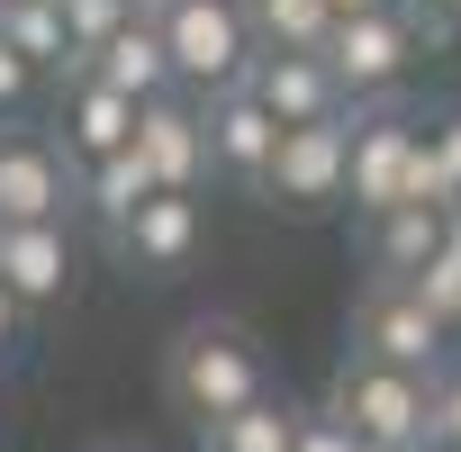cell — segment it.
Wrapping results in <instances>:
<instances>
[{
    "label": "cell",
    "mask_w": 461,
    "mask_h": 452,
    "mask_svg": "<svg viewBox=\"0 0 461 452\" xmlns=\"http://www.w3.org/2000/svg\"><path fill=\"white\" fill-rule=\"evenodd\" d=\"M272 380H263V344L236 326V317H199V326H181L172 335V353H163V398L208 434L217 416H236V407H254Z\"/></svg>",
    "instance_id": "cell-1"
},
{
    "label": "cell",
    "mask_w": 461,
    "mask_h": 452,
    "mask_svg": "<svg viewBox=\"0 0 461 452\" xmlns=\"http://www.w3.org/2000/svg\"><path fill=\"white\" fill-rule=\"evenodd\" d=\"M154 28H163V46H172V73H181V91H236L245 73H254V28H245V0H154Z\"/></svg>",
    "instance_id": "cell-2"
},
{
    "label": "cell",
    "mask_w": 461,
    "mask_h": 452,
    "mask_svg": "<svg viewBox=\"0 0 461 452\" xmlns=\"http://www.w3.org/2000/svg\"><path fill=\"white\" fill-rule=\"evenodd\" d=\"M326 407H335L371 452H398V443H425V434H434V371H398V362L344 353Z\"/></svg>",
    "instance_id": "cell-3"
},
{
    "label": "cell",
    "mask_w": 461,
    "mask_h": 452,
    "mask_svg": "<svg viewBox=\"0 0 461 452\" xmlns=\"http://www.w3.org/2000/svg\"><path fill=\"white\" fill-rule=\"evenodd\" d=\"M344 190H353V109H344V118L281 127L272 172H263V199H272V208L317 217V208H344Z\"/></svg>",
    "instance_id": "cell-4"
},
{
    "label": "cell",
    "mask_w": 461,
    "mask_h": 452,
    "mask_svg": "<svg viewBox=\"0 0 461 452\" xmlns=\"http://www.w3.org/2000/svg\"><path fill=\"white\" fill-rule=\"evenodd\" d=\"M317 55L335 64L344 100H389V91L425 64V46H416L407 10H353V19H335V28H326V46H317Z\"/></svg>",
    "instance_id": "cell-5"
},
{
    "label": "cell",
    "mask_w": 461,
    "mask_h": 452,
    "mask_svg": "<svg viewBox=\"0 0 461 452\" xmlns=\"http://www.w3.org/2000/svg\"><path fill=\"white\" fill-rule=\"evenodd\" d=\"M353 353L398 362V371H443L452 326L416 299V281H380V272H371V290L353 299Z\"/></svg>",
    "instance_id": "cell-6"
},
{
    "label": "cell",
    "mask_w": 461,
    "mask_h": 452,
    "mask_svg": "<svg viewBox=\"0 0 461 452\" xmlns=\"http://www.w3.org/2000/svg\"><path fill=\"white\" fill-rule=\"evenodd\" d=\"M416 163H425V127L416 118H398V109H380V118H353V208L362 217H389V208H407L416 199Z\"/></svg>",
    "instance_id": "cell-7"
},
{
    "label": "cell",
    "mask_w": 461,
    "mask_h": 452,
    "mask_svg": "<svg viewBox=\"0 0 461 452\" xmlns=\"http://www.w3.org/2000/svg\"><path fill=\"white\" fill-rule=\"evenodd\" d=\"M46 217H73V163L55 136L10 127L0 136V226H46Z\"/></svg>",
    "instance_id": "cell-8"
},
{
    "label": "cell",
    "mask_w": 461,
    "mask_h": 452,
    "mask_svg": "<svg viewBox=\"0 0 461 452\" xmlns=\"http://www.w3.org/2000/svg\"><path fill=\"white\" fill-rule=\"evenodd\" d=\"M199 118H208V163H217L226 181L263 190V172H272V145H281V118L254 100V82H236V91H208V100H199Z\"/></svg>",
    "instance_id": "cell-9"
},
{
    "label": "cell",
    "mask_w": 461,
    "mask_h": 452,
    "mask_svg": "<svg viewBox=\"0 0 461 452\" xmlns=\"http://www.w3.org/2000/svg\"><path fill=\"white\" fill-rule=\"evenodd\" d=\"M136 109L145 100H127V91H109L100 73H64V100H55V145H64V163H100V154H118V145H136Z\"/></svg>",
    "instance_id": "cell-10"
},
{
    "label": "cell",
    "mask_w": 461,
    "mask_h": 452,
    "mask_svg": "<svg viewBox=\"0 0 461 452\" xmlns=\"http://www.w3.org/2000/svg\"><path fill=\"white\" fill-rule=\"evenodd\" d=\"M136 154H145L154 190H199V181L217 172V163H208V118H199V100H181V91H163V100L136 109Z\"/></svg>",
    "instance_id": "cell-11"
},
{
    "label": "cell",
    "mask_w": 461,
    "mask_h": 452,
    "mask_svg": "<svg viewBox=\"0 0 461 452\" xmlns=\"http://www.w3.org/2000/svg\"><path fill=\"white\" fill-rule=\"evenodd\" d=\"M0 290H10L28 317L73 290V236H64V217H46V226H0Z\"/></svg>",
    "instance_id": "cell-12"
},
{
    "label": "cell",
    "mask_w": 461,
    "mask_h": 452,
    "mask_svg": "<svg viewBox=\"0 0 461 452\" xmlns=\"http://www.w3.org/2000/svg\"><path fill=\"white\" fill-rule=\"evenodd\" d=\"M109 245H118L136 272H181V263L208 245V217H199V199H190V190H154V199L118 226Z\"/></svg>",
    "instance_id": "cell-13"
},
{
    "label": "cell",
    "mask_w": 461,
    "mask_h": 452,
    "mask_svg": "<svg viewBox=\"0 0 461 452\" xmlns=\"http://www.w3.org/2000/svg\"><path fill=\"white\" fill-rule=\"evenodd\" d=\"M245 82H254V100H263L281 127H308V118H344V109H353L326 55H254Z\"/></svg>",
    "instance_id": "cell-14"
},
{
    "label": "cell",
    "mask_w": 461,
    "mask_h": 452,
    "mask_svg": "<svg viewBox=\"0 0 461 452\" xmlns=\"http://www.w3.org/2000/svg\"><path fill=\"white\" fill-rule=\"evenodd\" d=\"M82 73H100L109 91H127V100H163V91H181V73H172V46H163V28H154V0L100 46V55H82Z\"/></svg>",
    "instance_id": "cell-15"
},
{
    "label": "cell",
    "mask_w": 461,
    "mask_h": 452,
    "mask_svg": "<svg viewBox=\"0 0 461 452\" xmlns=\"http://www.w3.org/2000/svg\"><path fill=\"white\" fill-rule=\"evenodd\" d=\"M443 245H452V208H434V199H407V208L371 217V272L380 281H416Z\"/></svg>",
    "instance_id": "cell-16"
},
{
    "label": "cell",
    "mask_w": 461,
    "mask_h": 452,
    "mask_svg": "<svg viewBox=\"0 0 461 452\" xmlns=\"http://www.w3.org/2000/svg\"><path fill=\"white\" fill-rule=\"evenodd\" d=\"M145 199H154V172H145L136 145H118V154H100V163H73V208H82L91 226H109V236H118Z\"/></svg>",
    "instance_id": "cell-17"
},
{
    "label": "cell",
    "mask_w": 461,
    "mask_h": 452,
    "mask_svg": "<svg viewBox=\"0 0 461 452\" xmlns=\"http://www.w3.org/2000/svg\"><path fill=\"white\" fill-rule=\"evenodd\" d=\"M245 28L263 55H317L335 28V0H245Z\"/></svg>",
    "instance_id": "cell-18"
},
{
    "label": "cell",
    "mask_w": 461,
    "mask_h": 452,
    "mask_svg": "<svg viewBox=\"0 0 461 452\" xmlns=\"http://www.w3.org/2000/svg\"><path fill=\"white\" fill-rule=\"evenodd\" d=\"M299 443V407L290 398H254V407H236V416H217L208 434H199V452H290Z\"/></svg>",
    "instance_id": "cell-19"
},
{
    "label": "cell",
    "mask_w": 461,
    "mask_h": 452,
    "mask_svg": "<svg viewBox=\"0 0 461 452\" xmlns=\"http://www.w3.org/2000/svg\"><path fill=\"white\" fill-rule=\"evenodd\" d=\"M0 37H10L37 73H73V28H64V0H10V10H0Z\"/></svg>",
    "instance_id": "cell-20"
},
{
    "label": "cell",
    "mask_w": 461,
    "mask_h": 452,
    "mask_svg": "<svg viewBox=\"0 0 461 452\" xmlns=\"http://www.w3.org/2000/svg\"><path fill=\"white\" fill-rule=\"evenodd\" d=\"M136 10H145V0H64V28H73V64H82V55H100V46H109V37H118V28L136 19Z\"/></svg>",
    "instance_id": "cell-21"
},
{
    "label": "cell",
    "mask_w": 461,
    "mask_h": 452,
    "mask_svg": "<svg viewBox=\"0 0 461 452\" xmlns=\"http://www.w3.org/2000/svg\"><path fill=\"white\" fill-rule=\"evenodd\" d=\"M416 299H425V308H434V317L461 335V245H443V254L416 272Z\"/></svg>",
    "instance_id": "cell-22"
},
{
    "label": "cell",
    "mask_w": 461,
    "mask_h": 452,
    "mask_svg": "<svg viewBox=\"0 0 461 452\" xmlns=\"http://www.w3.org/2000/svg\"><path fill=\"white\" fill-rule=\"evenodd\" d=\"M425 443H434V452H461V371H452V362L434 371V434H425Z\"/></svg>",
    "instance_id": "cell-23"
},
{
    "label": "cell",
    "mask_w": 461,
    "mask_h": 452,
    "mask_svg": "<svg viewBox=\"0 0 461 452\" xmlns=\"http://www.w3.org/2000/svg\"><path fill=\"white\" fill-rule=\"evenodd\" d=\"M290 452H371V443H362L335 407H326V416H308V407H299V443H290Z\"/></svg>",
    "instance_id": "cell-24"
},
{
    "label": "cell",
    "mask_w": 461,
    "mask_h": 452,
    "mask_svg": "<svg viewBox=\"0 0 461 452\" xmlns=\"http://www.w3.org/2000/svg\"><path fill=\"white\" fill-rule=\"evenodd\" d=\"M28 82H37V64H28L10 37H0V109H19V100H28Z\"/></svg>",
    "instance_id": "cell-25"
},
{
    "label": "cell",
    "mask_w": 461,
    "mask_h": 452,
    "mask_svg": "<svg viewBox=\"0 0 461 452\" xmlns=\"http://www.w3.org/2000/svg\"><path fill=\"white\" fill-rule=\"evenodd\" d=\"M425 136H434V163H443V181H452V199H461V118H434Z\"/></svg>",
    "instance_id": "cell-26"
},
{
    "label": "cell",
    "mask_w": 461,
    "mask_h": 452,
    "mask_svg": "<svg viewBox=\"0 0 461 452\" xmlns=\"http://www.w3.org/2000/svg\"><path fill=\"white\" fill-rule=\"evenodd\" d=\"M19 326H28V308H19L10 290H0V353H10V344H19Z\"/></svg>",
    "instance_id": "cell-27"
},
{
    "label": "cell",
    "mask_w": 461,
    "mask_h": 452,
    "mask_svg": "<svg viewBox=\"0 0 461 452\" xmlns=\"http://www.w3.org/2000/svg\"><path fill=\"white\" fill-rule=\"evenodd\" d=\"M353 10H407V0H335V19H353Z\"/></svg>",
    "instance_id": "cell-28"
},
{
    "label": "cell",
    "mask_w": 461,
    "mask_h": 452,
    "mask_svg": "<svg viewBox=\"0 0 461 452\" xmlns=\"http://www.w3.org/2000/svg\"><path fill=\"white\" fill-rule=\"evenodd\" d=\"M425 10H452V19H461V0H425Z\"/></svg>",
    "instance_id": "cell-29"
},
{
    "label": "cell",
    "mask_w": 461,
    "mask_h": 452,
    "mask_svg": "<svg viewBox=\"0 0 461 452\" xmlns=\"http://www.w3.org/2000/svg\"><path fill=\"white\" fill-rule=\"evenodd\" d=\"M452 245H461V199H452Z\"/></svg>",
    "instance_id": "cell-30"
},
{
    "label": "cell",
    "mask_w": 461,
    "mask_h": 452,
    "mask_svg": "<svg viewBox=\"0 0 461 452\" xmlns=\"http://www.w3.org/2000/svg\"><path fill=\"white\" fill-rule=\"evenodd\" d=\"M398 452H434V443H398Z\"/></svg>",
    "instance_id": "cell-31"
},
{
    "label": "cell",
    "mask_w": 461,
    "mask_h": 452,
    "mask_svg": "<svg viewBox=\"0 0 461 452\" xmlns=\"http://www.w3.org/2000/svg\"><path fill=\"white\" fill-rule=\"evenodd\" d=\"M100 452H136V443H100Z\"/></svg>",
    "instance_id": "cell-32"
},
{
    "label": "cell",
    "mask_w": 461,
    "mask_h": 452,
    "mask_svg": "<svg viewBox=\"0 0 461 452\" xmlns=\"http://www.w3.org/2000/svg\"><path fill=\"white\" fill-rule=\"evenodd\" d=\"M0 416H10V398H0Z\"/></svg>",
    "instance_id": "cell-33"
},
{
    "label": "cell",
    "mask_w": 461,
    "mask_h": 452,
    "mask_svg": "<svg viewBox=\"0 0 461 452\" xmlns=\"http://www.w3.org/2000/svg\"><path fill=\"white\" fill-rule=\"evenodd\" d=\"M0 10H10V0H0Z\"/></svg>",
    "instance_id": "cell-34"
}]
</instances>
